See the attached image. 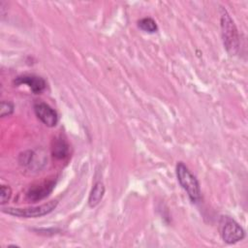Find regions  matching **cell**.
Listing matches in <instances>:
<instances>
[{
    "label": "cell",
    "instance_id": "obj_1",
    "mask_svg": "<svg viewBox=\"0 0 248 248\" xmlns=\"http://www.w3.org/2000/svg\"><path fill=\"white\" fill-rule=\"evenodd\" d=\"M221 34L224 46L230 55H235L239 49V35L234 21L225 8L221 9Z\"/></svg>",
    "mask_w": 248,
    "mask_h": 248
},
{
    "label": "cell",
    "instance_id": "obj_2",
    "mask_svg": "<svg viewBox=\"0 0 248 248\" xmlns=\"http://www.w3.org/2000/svg\"><path fill=\"white\" fill-rule=\"evenodd\" d=\"M175 173H176V178L178 183L187 193L190 201L193 203L200 202L202 198V193H201L199 180L191 172V170L187 168V166L182 162H178L176 164Z\"/></svg>",
    "mask_w": 248,
    "mask_h": 248
},
{
    "label": "cell",
    "instance_id": "obj_3",
    "mask_svg": "<svg viewBox=\"0 0 248 248\" xmlns=\"http://www.w3.org/2000/svg\"><path fill=\"white\" fill-rule=\"evenodd\" d=\"M58 204V202L56 200L49 201L46 203H43L41 205L36 206H29V207H5L2 209V212L19 217V218H38L45 215L49 214L52 212Z\"/></svg>",
    "mask_w": 248,
    "mask_h": 248
},
{
    "label": "cell",
    "instance_id": "obj_4",
    "mask_svg": "<svg viewBox=\"0 0 248 248\" xmlns=\"http://www.w3.org/2000/svg\"><path fill=\"white\" fill-rule=\"evenodd\" d=\"M219 232L222 239L228 244H233L245 237L243 228L230 216H222L219 221Z\"/></svg>",
    "mask_w": 248,
    "mask_h": 248
},
{
    "label": "cell",
    "instance_id": "obj_5",
    "mask_svg": "<svg viewBox=\"0 0 248 248\" xmlns=\"http://www.w3.org/2000/svg\"><path fill=\"white\" fill-rule=\"evenodd\" d=\"M55 184V180L48 179L30 186L25 194L26 201L29 202H36L46 199L53 191Z\"/></svg>",
    "mask_w": 248,
    "mask_h": 248
},
{
    "label": "cell",
    "instance_id": "obj_6",
    "mask_svg": "<svg viewBox=\"0 0 248 248\" xmlns=\"http://www.w3.org/2000/svg\"><path fill=\"white\" fill-rule=\"evenodd\" d=\"M33 108L36 116L43 124L49 128L55 127L57 125L59 121L58 113L49 105L44 102H36Z\"/></svg>",
    "mask_w": 248,
    "mask_h": 248
},
{
    "label": "cell",
    "instance_id": "obj_7",
    "mask_svg": "<svg viewBox=\"0 0 248 248\" xmlns=\"http://www.w3.org/2000/svg\"><path fill=\"white\" fill-rule=\"evenodd\" d=\"M13 82L16 86L26 84L34 94H41L46 87V80L42 77L36 75L18 76L14 79Z\"/></svg>",
    "mask_w": 248,
    "mask_h": 248
},
{
    "label": "cell",
    "instance_id": "obj_8",
    "mask_svg": "<svg viewBox=\"0 0 248 248\" xmlns=\"http://www.w3.org/2000/svg\"><path fill=\"white\" fill-rule=\"evenodd\" d=\"M51 154L55 159L62 160L65 159L69 154V144L66 139L59 135L55 137L51 141Z\"/></svg>",
    "mask_w": 248,
    "mask_h": 248
},
{
    "label": "cell",
    "instance_id": "obj_9",
    "mask_svg": "<svg viewBox=\"0 0 248 248\" xmlns=\"http://www.w3.org/2000/svg\"><path fill=\"white\" fill-rule=\"evenodd\" d=\"M105 185L101 181H98L93 185L88 197V205L90 207L93 208L100 203L105 195Z\"/></svg>",
    "mask_w": 248,
    "mask_h": 248
},
{
    "label": "cell",
    "instance_id": "obj_10",
    "mask_svg": "<svg viewBox=\"0 0 248 248\" xmlns=\"http://www.w3.org/2000/svg\"><path fill=\"white\" fill-rule=\"evenodd\" d=\"M138 27L146 33H155L158 30V26L155 20L151 17H143L138 21Z\"/></svg>",
    "mask_w": 248,
    "mask_h": 248
},
{
    "label": "cell",
    "instance_id": "obj_11",
    "mask_svg": "<svg viewBox=\"0 0 248 248\" xmlns=\"http://www.w3.org/2000/svg\"><path fill=\"white\" fill-rule=\"evenodd\" d=\"M15 110V105L9 101H2L0 105V115L1 117L10 116Z\"/></svg>",
    "mask_w": 248,
    "mask_h": 248
},
{
    "label": "cell",
    "instance_id": "obj_12",
    "mask_svg": "<svg viewBox=\"0 0 248 248\" xmlns=\"http://www.w3.org/2000/svg\"><path fill=\"white\" fill-rule=\"evenodd\" d=\"M0 193V203L3 205L10 201L12 197V189L8 185H2Z\"/></svg>",
    "mask_w": 248,
    "mask_h": 248
}]
</instances>
